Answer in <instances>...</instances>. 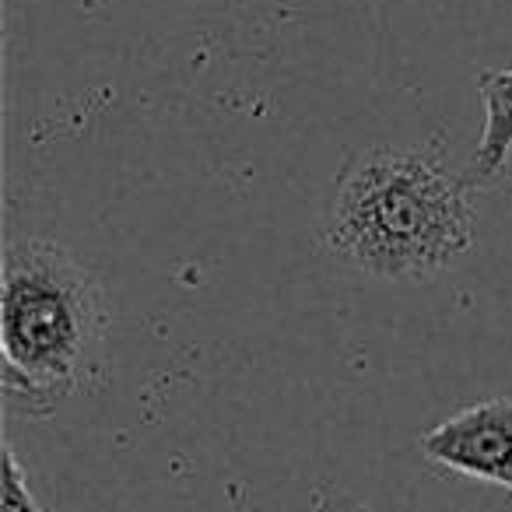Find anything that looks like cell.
I'll return each instance as SVG.
<instances>
[{
    "instance_id": "1",
    "label": "cell",
    "mask_w": 512,
    "mask_h": 512,
    "mask_svg": "<svg viewBox=\"0 0 512 512\" xmlns=\"http://www.w3.org/2000/svg\"><path fill=\"white\" fill-rule=\"evenodd\" d=\"M474 190L414 148L355 151L323 214L330 253L376 281H425L474 242Z\"/></svg>"
},
{
    "instance_id": "2",
    "label": "cell",
    "mask_w": 512,
    "mask_h": 512,
    "mask_svg": "<svg viewBox=\"0 0 512 512\" xmlns=\"http://www.w3.org/2000/svg\"><path fill=\"white\" fill-rule=\"evenodd\" d=\"M106 323L99 281L71 249L39 235L11 239L0 271L4 404L50 418L99 365Z\"/></svg>"
},
{
    "instance_id": "3",
    "label": "cell",
    "mask_w": 512,
    "mask_h": 512,
    "mask_svg": "<svg viewBox=\"0 0 512 512\" xmlns=\"http://www.w3.org/2000/svg\"><path fill=\"white\" fill-rule=\"evenodd\" d=\"M432 467L495 484L512 495V397H491L456 411L418 439Z\"/></svg>"
},
{
    "instance_id": "4",
    "label": "cell",
    "mask_w": 512,
    "mask_h": 512,
    "mask_svg": "<svg viewBox=\"0 0 512 512\" xmlns=\"http://www.w3.org/2000/svg\"><path fill=\"white\" fill-rule=\"evenodd\" d=\"M477 95L484 106V127L470 162L463 165V183L470 190H488L505 176L512 155V67H491L477 74Z\"/></svg>"
},
{
    "instance_id": "5",
    "label": "cell",
    "mask_w": 512,
    "mask_h": 512,
    "mask_svg": "<svg viewBox=\"0 0 512 512\" xmlns=\"http://www.w3.org/2000/svg\"><path fill=\"white\" fill-rule=\"evenodd\" d=\"M0 512H46L32 495L29 474L22 470L11 446L4 449V502H0Z\"/></svg>"
},
{
    "instance_id": "6",
    "label": "cell",
    "mask_w": 512,
    "mask_h": 512,
    "mask_svg": "<svg viewBox=\"0 0 512 512\" xmlns=\"http://www.w3.org/2000/svg\"><path fill=\"white\" fill-rule=\"evenodd\" d=\"M309 512H372L365 502H358L355 495H351L348 488H341V484H316L313 491V509Z\"/></svg>"
}]
</instances>
